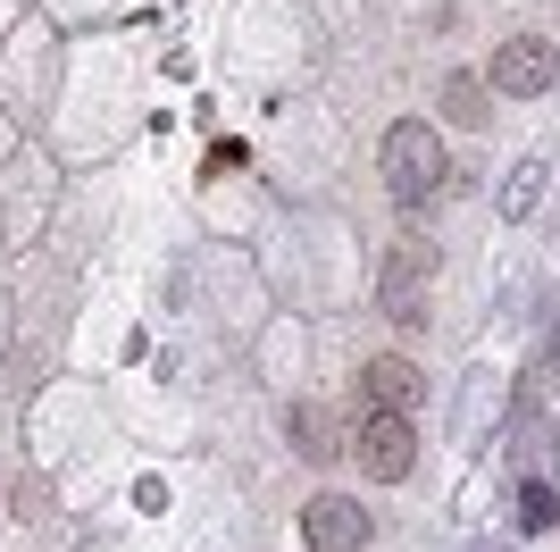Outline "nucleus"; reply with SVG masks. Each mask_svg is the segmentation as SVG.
<instances>
[{"mask_svg": "<svg viewBox=\"0 0 560 552\" xmlns=\"http://www.w3.org/2000/svg\"><path fill=\"white\" fill-rule=\"evenodd\" d=\"M385 184H394L401 209H419V202L444 193V142H435L427 117H401L394 135H385Z\"/></svg>", "mask_w": 560, "mask_h": 552, "instance_id": "obj_1", "label": "nucleus"}, {"mask_svg": "<svg viewBox=\"0 0 560 552\" xmlns=\"http://www.w3.org/2000/svg\"><path fill=\"white\" fill-rule=\"evenodd\" d=\"M351 452H360V469H369V478H385V485H401L410 469H419V436H410V418H401V411H376V418H360Z\"/></svg>", "mask_w": 560, "mask_h": 552, "instance_id": "obj_2", "label": "nucleus"}, {"mask_svg": "<svg viewBox=\"0 0 560 552\" xmlns=\"http://www.w3.org/2000/svg\"><path fill=\"white\" fill-rule=\"evenodd\" d=\"M560 84V50L536 43V34H518V43L493 50V92H511V101H536V92Z\"/></svg>", "mask_w": 560, "mask_h": 552, "instance_id": "obj_3", "label": "nucleus"}, {"mask_svg": "<svg viewBox=\"0 0 560 552\" xmlns=\"http://www.w3.org/2000/svg\"><path fill=\"white\" fill-rule=\"evenodd\" d=\"M369 536H376V519L351 503V494H318V503L302 510V544L310 552H360Z\"/></svg>", "mask_w": 560, "mask_h": 552, "instance_id": "obj_4", "label": "nucleus"}, {"mask_svg": "<svg viewBox=\"0 0 560 552\" xmlns=\"http://www.w3.org/2000/svg\"><path fill=\"white\" fill-rule=\"evenodd\" d=\"M419 276H435V252H427V243H401L394 268H385V310H394V319H410V326L427 319V310H419Z\"/></svg>", "mask_w": 560, "mask_h": 552, "instance_id": "obj_5", "label": "nucleus"}, {"mask_svg": "<svg viewBox=\"0 0 560 552\" xmlns=\"http://www.w3.org/2000/svg\"><path fill=\"white\" fill-rule=\"evenodd\" d=\"M360 393H369L376 411H410V402H419V368L401 360V352H385V360L360 368Z\"/></svg>", "mask_w": 560, "mask_h": 552, "instance_id": "obj_6", "label": "nucleus"}, {"mask_svg": "<svg viewBox=\"0 0 560 552\" xmlns=\"http://www.w3.org/2000/svg\"><path fill=\"white\" fill-rule=\"evenodd\" d=\"M284 427H293V452H302V460H335V452H343V444H335V427H327V411H310V402L284 418Z\"/></svg>", "mask_w": 560, "mask_h": 552, "instance_id": "obj_7", "label": "nucleus"}, {"mask_svg": "<svg viewBox=\"0 0 560 552\" xmlns=\"http://www.w3.org/2000/svg\"><path fill=\"white\" fill-rule=\"evenodd\" d=\"M518 528H527V536L560 528V494H552V485H527V503H518Z\"/></svg>", "mask_w": 560, "mask_h": 552, "instance_id": "obj_8", "label": "nucleus"}, {"mask_svg": "<svg viewBox=\"0 0 560 552\" xmlns=\"http://www.w3.org/2000/svg\"><path fill=\"white\" fill-rule=\"evenodd\" d=\"M536 193H544V168L527 160V168H511V184H502V209H511V218H527V209H536Z\"/></svg>", "mask_w": 560, "mask_h": 552, "instance_id": "obj_9", "label": "nucleus"}, {"mask_svg": "<svg viewBox=\"0 0 560 552\" xmlns=\"http://www.w3.org/2000/svg\"><path fill=\"white\" fill-rule=\"evenodd\" d=\"M452 117H460V126H486V84H477V76H452Z\"/></svg>", "mask_w": 560, "mask_h": 552, "instance_id": "obj_10", "label": "nucleus"}]
</instances>
